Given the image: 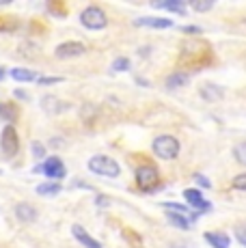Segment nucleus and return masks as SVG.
I'll return each mask as SVG.
<instances>
[{
    "label": "nucleus",
    "instance_id": "obj_16",
    "mask_svg": "<svg viewBox=\"0 0 246 248\" xmlns=\"http://www.w3.org/2000/svg\"><path fill=\"white\" fill-rule=\"evenodd\" d=\"M155 9H167V11H175V13H186V4L182 0H164V2H154Z\"/></svg>",
    "mask_w": 246,
    "mask_h": 248
},
{
    "label": "nucleus",
    "instance_id": "obj_29",
    "mask_svg": "<svg viewBox=\"0 0 246 248\" xmlns=\"http://www.w3.org/2000/svg\"><path fill=\"white\" fill-rule=\"evenodd\" d=\"M41 84H54V82H61V78H39Z\"/></svg>",
    "mask_w": 246,
    "mask_h": 248
},
{
    "label": "nucleus",
    "instance_id": "obj_17",
    "mask_svg": "<svg viewBox=\"0 0 246 248\" xmlns=\"http://www.w3.org/2000/svg\"><path fill=\"white\" fill-rule=\"evenodd\" d=\"M59 192H61V184H56V181L37 186V194H41V197H54V194H59Z\"/></svg>",
    "mask_w": 246,
    "mask_h": 248
},
{
    "label": "nucleus",
    "instance_id": "obj_1",
    "mask_svg": "<svg viewBox=\"0 0 246 248\" xmlns=\"http://www.w3.org/2000/svg\"><path fill=\"white\" fill-rule=\"evenodd\" d=\"M89 170L95 175H102V177H117L121 173L119 164L112 158H108V155H93L89 160Z\"/></svg>",
    "mask_w": 246,
    "mask_h": 248
},
{
    "label": "nucleus",
    "instance_id": "obj_4",
    "mask_svg": "<svg viewBox=\"0 0 246 248\" xmlns=\"http://www.w3.org/2000/svg\"><path fill=\"white\" fill-rule=\"evenodd\" d=\"M0 149L4 155H15L20 149V138H17V132L13 125H7L0 134Z\"/></svg>",
    "mask_w": 246,
    "mask_h": 248
},
{
    "label": "nucleus",
    "instance_id": "obj_12",
    "mask_svg": "<svg viewBox=\"0 0 246 248\" xmlns=\"http://www.w3.org/2000/svg\"><path fill=\"white\" fill-rule=\"evenodd\" d=\"M205 240L210 242V246L212 248H229L231 244V240H229V235L227 233H214V231H210V233H205Z\"/></svg>",
    "mask_w": 246,
    "mask_h": 248
},
{
    "label": "nucleus",
    "instance_id": "obj_8",
    "mask_svg": "<svg viewBox=\"0 0 246 248\" xmlns=\"http://www.w3.org/2000/svg\"><path fill=\"white\" fill-rule=\"evenodd\" d=\"M184 199H186V201L195 207V212H199V209H201V212H207V209H210V201H205V199H203V194L199 192V190H195V188L184 190Z\"/></svg>",
    "mask_w": 246,
    "mask_h": 248
},
{
    "label": "nucleus",
    "instance_id": "obj_25",
    "mask_svg": "<svg viewBox=\"0 0 246 248\" xmlns=\"http://www.w3.org/2000/svg\"><path fill=\"white\" fill-rule=\"evenodd\" d=\"M112 69H115V71H125V69H130V61H127V59H117L115 63H112Z\"/></svg>",
    "mask_w": 246,
    "mask_h": 248
},
{
    "label": "nucleus",
    "instance_id": "obj_15",
    "mask_svg": "<svg viewBox=\"0 0 246 248\" xmlns=\"http://www.w3.org/2000/svg\"><path fill=\"white\" fill-rule=\"evenodd\" d=\"M61 99L59 97H54V95H46L44 99H41V106H44V110L46 112H50V114H56V112H61V110H65V106H61Z\"/></svg>",
    "mask_w": 246,
    "mask_h": 248
},
{
    "label": "nucleus",
    "instance_id": "obj_2",
    "mask_svg": "<svg viewBox=\"0 0 246 248\" xmlns=\"http://www.w3.org/2000/svg\"><path fill=\"white\" fill-rule=\"evenodd\" d=\"M154 154L158 155V158H162V160H173V158H177V154H179V142H177V138H175V136H169V134L158 136V138L154 140Z\"/></svg>",
    "mask_w": 246,
    "mask_h": 248
},
{
    "label": "nucleus",
    "instance_id": "obj_22",
    "mask_svg": "<svg viewBox=\"0 0 246 248\" xmlns=\"http://www.w3.org/2000/svg\"><path fill=\"white\" fill-rule=\"evenodd\" d=\"M233 158H235V162L246 166V142H240V145L233 147Z\"/></svg>",
    "mask_w": 246,
    "mask_h": 248
},
{
    "label": "nucleus",
    "instance_id": "obj_21",
    "mask_svg": "<svg viewBox=\"0 0 246 248\" xmlns=\"http://www.w3.org/2000/svg\"><path fill=\"white\" fill-rule=\"evenodd\" d=\"M169 220H171L175 227L184 229V231H188V229L192 227V222H190V220H186V218H184V216H177V214H169Z\"/></svg>",
    "mask_w": 246,
    "mask_h": 248
},
{
    "label": "nucleus",
    "instance_id": "obj_33",
    "mask_svg": "<svg viewBox=\"0 0 246 248\" xmlns=\"http://www.w3.org/2000/svg\"><path fill=\"white\" fill-rule=\"evenodd\" d=\"M2 78H4V71H2V69H0V80H2Z\"/></svg>",
    "mask_w": 246,
    "mask_h": 248
},
{
    "label": "nucleus",
    "instance_id": "obj_27",
    "mask_svg": "<svg viewBox=\"0 0 246 248\" xmlns=\"http://www.w3.org/2000/svg\"><path fill=\"white\" fill-rule=\"evenodd\" d=\"M32 154H35V158H44L46 155V149L41 142H32Z\"/></svg>",
    "mask_w": 246,
    "mask_h": 248
},
{
    "label": "nucleus",
    "instance_id": "obj_6",
    "mask_svg": "<svg viewBox=\"0 0 246 248\" xmlns=\"http://www.w3.org/2000/svg\"><path fill=\"white\" fill-rule=\"evenodd\" d=\"M35 173H44V175H48L50 179H63L65 177V164L61 162V158L52 155V158H48L41 166H37Z\"/></svg>",
    "mask_w": 246,
    "mask_h": 248
},
{
    "label": "nucleus",
    "instance_id": "obj_31",
    "mask_svg": "<svg viewBox=\"0 0 246 248\" xmlns=\"http://www.w3.org/2000/svg\"><path fill=\"white\" fill-rule=\"evenodd\" d=\"M15 97H20V99H28V95L24 93V91H15Z\"/></svg>",
    "mask_w": 246,
    "mask_h": 248
},
{
    "label": "nucleus",
    "instance_id": "obj_26",
    "mask_svg": "<svg viewBox=\"0 0 246 248\" xmlns=\"http://www.w3.org/2000/svg\"><path fill=\"white\" fill-rule=\"evenodd\" d=\"M212 7H214L212 2H199V0H195V2H192V9H195V11H210Z\"/></svg>",
    "mask_w": 246,
    "mask_h": 248
},
{
    "label": "nucleus",
    "instance_id": "obj_11",
    "mask_svg": "<svg viewBox=\"0 0 246 248\" xmlns=\"http://www.w3.org/2000/svg\"><path fill=\"white\" fill-rule=\"evenodd\" d=\"M164 209H167L169 214H177V216H184L186 220H190V222H195L197 216H199V212H195V209L182 207V205H177V203H164Z\"/></svg>",
    "mask_w": 246,
    "mask_h": 248
},
{
    "label": "nucleus",
    "instance_id": "obj_30",
    "mask_svg": "<svg viewBox=\"0 0 246 248\" xmlns=\"http://www.w3.org/2000/svg\"><path fill=\"white\" fill-rule=\"evenodd\" d=\"M108 203H110V201H108L106 197H99V199H97V205H99V207H104V205H108Z\"/></svg>",
    "mask_w": 246,
    "mask_h": 248
},
{
    "label": "nucleus",
    "instance_id": "obj_3",
    "mask_svg": "<svg viewBox=\"0 0 246 248\" xmlns=\"http://www.w3.org/2000/svg\"><path fill=\"white\" fill-rule=\"evenodd\" d=\"M80 22H82L84 28H91V31H102V28H106L108 17H106V13H104L99 7L91 4V7H87L82 13H80Z\"/></svg>",
    "mask_w": 246,
    "mask_h": 248
},
{
    "label": "nucleus",
    "instance_id": "obj_9",
    "mask_svg": "<svg viewBox=\"0 0 246 248\" xmlns=\"http://www.w3.org/2000/svg\"><path fill=\"white\" fill-rule=\"evenodd\" d=\"M72 233H74V237H76V240H78L82 246H87V248H102V244H99L95 237H91L87 231H84L82 225H74V227H72Z\"/></svg>",
    "mask_w": 246,
    "mask_h": 248
},
{
    "label": "nucleus",
    "instance_id": "obj_13",
    "mask_svg": "<svg viewBox=\"0 0 246 248\" xmlns=\"http://www.w3.org/2000/svg\"><path fill=\"white\" fill-rule=\"evenodd\" d=\"M138 26H149V28H171L173 22L164 20V17H138L136 20Z\"/></svg>",
    "mask_w": 246,
    "mask_h": 248
},
{
    "label": "nucleus",
    "instance_id": "obj_28",
    "mask_svg": "<svg viewBox=\"0 0 246 248\" xmlns=\"http://www.w3.org/2000/svg\"><path fill=\"white\" fill-rule=\"evenodd\" d=\"M195 179H197V184H199V186H203V188H210V181L203 177V175H195Z\"/></svg>",
    "mask_w": 246,
    "mask_h": 248
},
{
    "label": "nucleus",
    "instance_id": "obj_20",
    "mask_svg": "<svg viewBox=\"0 0 246 248\" xmlns=\"http://www.w3.org/2000/svg\"><path fill=\"white\" fill-rule=\"evenodd\" d=\"M11 78L17 80V82H31V80H35V74L31 69L15 67V69H11Z\"/></svg>",
    "mask_w": 246,
    "mask_h": 248
},
{
    "label": "nucleus",
    "instance_id": "obj_32",
    "mask_svg": "<svg viewBox=\"0 0 246 248\" xmlns=\"http://www.w3.org/2000/svg\"><path fill=\"white\" fill-rule=\"evenodd\" d=\"M186 32H199V28H195V26H188V28H184Z\"/></svg>",
    "mask_w": 246,
    "mask_h": 248
},
{
    "label": "nucleus",
    "instance_id": "obj_14",
    "mask_svg": "<svg viewBox=\"0 0 246 248\" xmlns=\"http://www.w3.org/2000/svg\"><path fill=\"white\" fill-rule=\"evenodd\" d=\"M222 95H225V91H222L220 87H216V84H203V87H201V97L207 99V102L222 99Z\"/></svg>",
    "mask_w": 246,
    "mask_h": 248
},
{
    "label": "nucleus",
    "instance_id": "obj_24",
    "mask_svg": "<svg viewBox=\"0 0 246 248\" xmlns=\"http://www.w3.org/2000/svg\"><path fill=\"white\" fill-rule=\"evenodd\" d=\"M233 188H235V190H242V192H246V173L238 175V177H233Z\"/></svg>",
    "mask_w": 246,
    "mask_h": 248
},
{
    "label": "nucleus",
    "instance_id": "obj_19",
    "mask_svg": "<svg viewBox=\"0 0 246 248\" xmlns=\"http://www.w3.org/2000/svg\"><path fill=\"white\" fill-rule=\"evenodd\" d=\"M188 80H190V76H188V74H182V71H177V74L169 76V80H167V87H169V89L184 87V84H188Z\"/></svg>",
    "mask_w": 246,
    "mask_h": 248
},
{
    "label": "nucleus",
    "instance_id": "obj_23",
    "mask_svg": "<svg viewBox=\"0 0 246 248\" xmlns=\"http://www.w3.org/2000/svg\"><path fill=\"white\" fill-rule=\"evenodd\" d=\"M235 240L240 242L244 248H246V225H240V227H235Z\"/></svg>",
    "mask_w": 246,
    "mask_h": 248
},
{
    "label": "nucleus",
    "instance_id": "obj_5",
    "mask_svg": "<svg viewBox=\"0 0 246 248\" xmlns=\"http://www.w3.org/2000/svg\"><path fill=\"white\" fill-rule=\"evenodd\" d=\"M136 184L143 190H154L155 186L160 184L158 169H154V166H140V169L136 170Z\"/></svg>",
    "mask_w": 246,
    "mask_h": 248
},
{
    "label": "nucleus",
    "instance_id": "obj_7",
    "mask_svg": "<svg viewBox=\"0 0 246 248\" xmlns=\"http://www.w3.org/2000/svg\"><path fill=\"white\" fill-rule=\"evenodd\" d=\"M84 54V46L80 41H67V44H61L56 47V56L59 59H74V56Z\"/></svg>",
    "mask_w": 246,
    "mask_h": 248
},
{
    "label": "nucleus",
    "instance_id": "obj_18",
    "mask_svg": "<svg viewBox=\"0 0 246 248\" xmlns=\"http://www.w3.org/2000/svg\"><path fill=\"white\" fill-rule=\"evenodd\" d=\"M0 117L4 119V121H15L17 119V108L13 106V104H7V102H0Z\"/></svg>",
    "mask_w": 246,
    "mask_h": 248
},
{
    "label": "nucleus",
    "instance_id": "obj_10",
    "mask_svg": "<svg viewBox=\"0 0 246 248\" xmlns=\"http://www.w3.org/2000/svg\"><path fill=\"white\" fill-rule=\"evenodd\" d=\"M15 216L22 222H35L37 220V209L31 203H17L15 205Z\"/></svg>",
    "mask_w": 246,
    "mask_h": 248
}]
</instances>
